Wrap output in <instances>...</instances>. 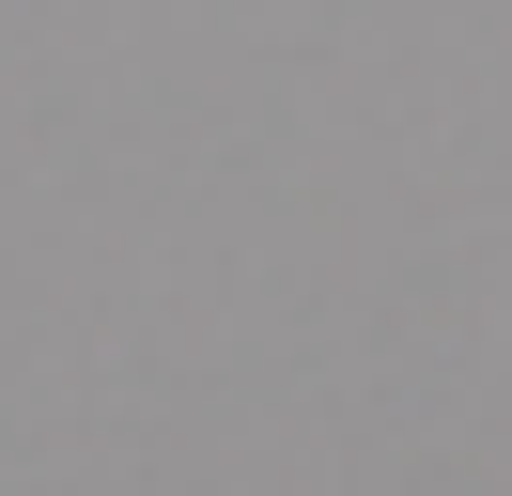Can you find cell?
I'll list each match as a JSON object with an SVG mask.
<instances>
[]
</instances>
